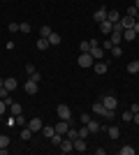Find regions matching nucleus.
Returning a JSON list of instances; mask_svg holds the SVG:
<instances>
[{"label":"nucleus","mask_w":139,"mask_h":155,"mask_svg":"<svg viewBox=\"0 0 139 155\" xmlns=\"http://www.w3.org/2000/svg\"><path fill=\"white\" fill-rule=\"evenodd\" d=\"M134 19H137V21H139V12H137V16H134Z\"/></svg>","instance_id":"obj_50"},{"label":"nucleus","mask_w":139,"mask_h":155,"mask_svg":"<svg viewBox=\"0 0 139 155\" xmlns=\"http://www.w3.org/2000/svg\"><path fill=\"white\" fill-rule=\"evenodd\" d=\"M5 109H7V102H5V100H0V116L5 114Z\"/></svg>","instance_id":"obj_42"},{"label":"nucleus","mask_w":139,"mask_h":155,"mask_svg":"<svg viewBox=\"0 0 139 155\" xmlns=\"http://www.w3.org/2000/svg\"><path fill=\"white\" fill-rule=\"evenodd\" d=\"M74 150H77V153H86V150H88V146H86V139L77 137V139H74Z\"/></svg>","instance_id":"obj_6"},{"label":"nucleus","mask_w":139,"mask_h":155,"mask_svg":"<svg viewBox=\"0 0 139 155\" xmlns=\"http://www.w3.org/2000/svg\"><path fill=\"white\" fill-rule=\"evenodd\" d=\"M100 46H102V49H104V51L109 53V51H111V46H114V42H111V39H109V37H107L104 42H100Z\"/></svg>","instance_id":"obj_26"},{"label":"nucleus","mask_w":139,"mask_h":155,"mask_svg":"<svg viewBox=\"0 0 139 155\" xmlns=\"http://www.w3.org/2000/svg\"><path fill=\"white\" fill-rule=\"evenodd\" d=\"M93 111H95L98 116L107 118V120H111V118L116 116V114H114V109H107V107H104V104H102V102H95V104H93Z\"/></svg>","instance_id":"obj_1"},{"label":"nucleus","mask_w":139,"mask_h":155,"mask_svg":"<svg viewBox=\"0 0 139 155\" xmlns=\"http://www.w3.org/2000/svg\"><path fill=\"white\" fill-rule=\"evenodd\" d=\"M46 39H49V44H51V46H58L60 42H63V37H60L58 32H51V35H49Z\"/></svg>","instance_id":"obj_16"},{"label":"nucleus","mask_w":139,"mask_h":155,"mask_svg":"<svg viewBox=\"0 0 139 155\" xmlns=\"http://www.w3.org/2000/svg\"><path fill=\"white\" fill-rule=\"evenodd\" d=\"M56 114H58V120H72V111L67 104H58L56 107Z\"/></svg>","instance_id":"obj_3"},{"label":"nucleus","mask_w":139,"mask_h":155,"mask_svg":"<svg viewBox=\"0 0 139 155\" xmlns=\"http://www.w3.org/2000/svg\"><path fill=\"white\" fill-rule=\"evenodd\" d=\"M132 120H134V123L139 125V111H137V114H134V116H132Z\"/></svg>","instance_id":"obj_46"},{"label":"nucleus","mask_w":139,"mask_h":155,"mask_svg":"<svg viewBox=\"0 0 139 155\" xmlns=\"http://www.w3.org/2000/svg\"><path fill=\"white\" fill-rule=\"evenodd\" d=\"M79 49H81V51H88V53H91V42H88V39H84V42L79 44Z\"/></svg>","instance_id":"obj_32"},{"label":"nucleus","mask_w":139,"mask_h":155,"mask_svg":"<svg viewBox=\"0 0 139 155\" xmlns=\"http://www.w3.org/2000/svg\"><path fill=\"white\" fill-rule=\"evenodd\" d=\"M137 12H139V9H137L134 5H130V7H127V16H132V19H134V16H137Z\"/></svg>","instance_id":"obj_34"},{"label":"nucleus","mask_w":139,"mask_h":155,"mask_svg":"<svg viewBox=\"0 0 139 155\" xmlns=\"http://www.w3.org/2000/svg\"><path fill=\"white\" fill-rule=\"evenodd\" d=\"M86 127H88V132H91V134H93V132H100V130H102V127H100V123H98V120H93V118L86 123Z\"/></svg>","instance_id":"obj_18"},{"label":"nucleus","mask_w":139,"mask_h":155,"mask_svg":"<svg viewBox=\"0 0 139 155\" xmlns=\"http://www.w3.org/2000/svg\"><path fill=\"white\" fill-rule=\"evenodd\" d=\"M23 91H26L28 95H35V93H37V81L28 79V81H26V86H23Z\"/></svg>","instance_id":"obj_9"},{"label":"nucleus","mask_w":139,"mask_h":155,"mask_svg":"<svg viewBox=\"0 0 139 155\" xmlns=\"http://www.w3.org/2000/svg\"><path fill=\"white\" fill-rule=\"evenodd\" d=\"M72 150H74V141L65 137V139H63V143H60V153H72Z\"/></svg>","instance_id":"obj_7"},{"label":"nucleus","mask_w":139,"mask_h":155,"mask_svg":"<svg viewBox=\"0 0 139 155\" xmlns=\"http://www.w3.org/2000/svg\"><path fill=\"white\" fill-rule=\"evenodd\" d=\"M42 134H44L46 139H51V137L56 134V127H51V125H44V127H42Z\"/></svg>","instance_id":"obj_20"},{"label":"nucleus","mask_w":139,"mask_h":155,"mask_svg":"<svg viewBox=\"0 0 139 155\" xmlns=\"http://www.w3.org/2000/svg\"><path fill=\"white\" fill-rule=\"evenodd\" d=\"M5 88H7L9 93H14V91H16V79H14V77L5 79Z\"/></svg>","instance_id":"obj_19"},{"label":"nucleus","mask_w":139,"mask_h":155,"mask_svg":"<svg viewBox=\"0 0 139 155\" xmlns=\"http://www.w3.org/2000/svg\"><path fill=\"white\" fill-rule=\"evenodd\" d=\"M132 30H134V32L139 35V21H137V19H134V26H132Z\"/></svg>","instance_id":"obj_45"},{"label":"nucleus","mask_w":139,"mask_h":155,"mask_svg":"<svg viewBox=\"0 0 139 155\" xmlns=\"http://www.w3.org/2000/svg\"><path fill=\"white\" fill-rule=\"evenodd\" d=\"M100 30H102V35H107V37H109V35H111V30H114V23L104 19L102 23H100Z\"/></svg>","instance_id":"obj_8"},{"label":"nucleus","mask_w":139,"mask_h":155,"mask_svg":"<svg viewBox=\"0 0 139 155\" xmlns=\"http://www.w3.org/2000/svg\"><path fill=\"white\" fill-rule=\"evenodd\" d=\"M88 134H91V132H88V127H86V125H84V127L79 130V137H81V139H86Z\"/></svg>","instance_id":"obj_37"},{"label":"nucleus","mask_w":139,"mask_h":155,"mask_svg":"<svg viewBox=\"0 0 139 155\" xmlns=\"http://www.w3.org/2000/svg\"><path fill=\"white\" fill-rule=\"evenodd\" d=\"M118 23L123 26V30H125V28H132V26H134V19L125 14V16H121V21H118Z\"/></svg>","instance_id":"obj_14"},{"label":"nucleus","mask_w":139,"mask_h":155,"mask_svg":"<svg viewBox=\"0 0 139 155\" xmlns=\"http://www.w3.org/2000/svg\"><path fill=\"white\" fill-rule=\"evenodd\" d=\"M93 19L98 21V23H102V21L107 19V9H104V7H98V9H95V14H93Z\"/></svg>","instance_id":"obj_11"},{"label":"nucleus","mask_w":139,"mask_h":155,"mask_svg":"<svg viewBox=\"0 0 139 155\" xmlns=\"http://www.w3.org/2000/svg\"><path fill=\"white\" fill-rule=\"evenodd\" d=\"M49 46H51V44H49V39H46V37L37 39V49H40V51H44V49H49Z\"/></svg>","instance_id":"obj_22"},{"label":"nucleus","mask_w":139,"mask_h":155,"mask_svg":"<svg viewBox=\"0 0 139 155\" xmlns=\"http://www.w3.org/2000/svg\"><path fill=\"white\" fill-rule=\"evenodd\" d=\"M7 97H9V91L2 86V88H0V100H7Z\"/></svg>","instance_id":"obj_36"},{"label":"nucleus","mask_w":139,"mask_h":155,"mask_svg":"<svg viewBox=\"0 0 139 155\" xmlns=\"http://www.w3.org/2000/svg\"><path fill=\"white\" fill-rule=\"evenodd\" d=\"M88 120H91V114H81V123L86 125V123H88Z\"/></svg>","instance_id":"obj_43"},{"label":"nucleus","mask_w":139,"mask_h":155,"mask_svg":"<svg viewBox=\"0 0 139 155\" xmlns=\"http://www.w3.org/2000/svg\"><path fill=\"white\" fill-rule=\"evenodd\" d=\"M19 32H30V23H19Z\"/></svg>","instance_id":"obj_35"},{"label":"nucleus","mask_w":139,"mask_h":155,"mask_svg":"<svg viewBox=\"0 0 139 155\" xmlns=\"http://www.w3.org/2000/svg\"><path fill=\"white\" fill-rule=\"evenodd\" d=\"M91 56H93L95 60H102V58L107 56V51L102 49V46H95V49H91Z\"/></svg>","instance_id":"obj_12"},{"label":"nucleus","mask_w":139,"mask_h":155,"mask_svg":"<svg viewBox=\"0 0 139 155\" xmlns=\"http://www.w3.org/2000/svg\"><path fill=\"white\" fill-rule=\"evenodd\" d=\"M9 153V148H0V155H7Z\"/></svg>","instance_id":"obj_47"},{"label":"nucleus","mask_w":139,"mask_h":155,"mask_svg":"<svg viewBox=\"0 0 139 155\" xmlns=\"http://www.w3.org/2000/svg\"><path fill=\"white\" fill-rule=\"evenodd\" d=\"M130 111H132V114H137V111H139V104H137V102H134V104H132V107H130Z\"/></svg>","instance_id":"obj_44"},{"label":"nucleus","mask_w":139,"mask_h":155,"mask_svg":"<svg viewBox=\"0 0 139 155\" xmlns=\"http://www.w3.org/2000/svg\"><path fill=\"white\" fill-rule=\"evenodd\" d=\"M9 146V137L7 134H0V148H7Z\"/></svg>","instance_id":"obj_30"},{"label":"nucleus","mask_w":139,"mask_h":155,"mask_svg":"<svg viewBox=\"0 0 139 155\" xmlns=\"http://www.w3.org/2000/svg\"><path fill=\"white\" fill-rule=\"evenodd\" d=\"M7 28H9V32H19V23H9Z\"/></svg>","instance_id":"obj_41"},{"label":"nucleus","mask_w":139,"mask_h":155,"mask_svg":"<svg viewBox=\"0 0 139 155\" xmlns=\"http://www.w3.org/2000/svg\"><path fill=\"white\" fill-rule=\"evenodd\" d=\"M30 79H33V81H37V84H40V81H42V74H37V70H35L33 74H30Z\"/></svg>","instance_id":"obj_39"},{"label":"nucleus","mask_w":139,"mask_h":155,"mask_svg":"<svg viewBox=\"0 0 139 155\" xmlns=\"http://www.w3.org/2000/svg\"><path fill=\"white\" fill-rule=\"evenodd\" d=\"M102 130H107L109 139H118V137H121V130L116 127V125H109V127H102Z\"/></svg>","instance_id":"obj_13"},{"label":"nucleus","mask_w":139,"mask_h":155,"mask_svg":"<svg viewBox=\"0 0 139 155\" xmlns=\"http://www.w3.org/2000/svg\"><path fill=\"white\" fill-rule=\"evenodd\" d=\"M107 21H111V23H118V21H121V14L116 12V9H109V12H107Z\"/></svg>","instance_id":"obj_15"},{"label":"nucleus","mask_w":139,"mask_h":155,"mask_svg":"<svg viewBox=\"0 0 139 155\" xmlns=\"http://www.w3.org/2000/svg\"><path fill=\"white\" fill-rule=\"evenodd\" d=\"M137 72H139V60H132L127 65V74H137Z\"/></svg>","instance_id":"obj_23"},{"label":"nucleus","mask_w":139,"mask_h":155,"mask_svg":"<svg viewBox=\"0 0 139 155\" xmlns=\"http://www.w3.org/2000/svg\"><path fill=\"white\" fill-rule=\"evenodd\" d=\"M93 63H95V58H93L88 51H81V56L77 58V65L79 67H84V70H88V67H93Z\"/></svg>","instance_id":"obj_2"},{"label":"nucleus","mask_w":139,"mask_h":155,"mask_svg":"<svg viewBox=\"0 0 139 155\" xmlns=\"http://www.w3.org/2000/svg\"><path fill=\"white\" fill-rule=\"evenodd\" d=\"M67 139H72V141H74V139H77V137H79V132H77V130H72V127H70V130H67Z\"/></svg>","instance_id":"obj_33"},{"label":"nucleus","mask_w":139,"mask_h":155,"mask_svg":"<svg viewBox=\"0 0 139 155\" xmlns=\"http://www.w3.org/2000/svg\"><path fill=\"white\" fill-rule=\"evenodd\" d=\"M93 67H95V72H98V74H104V72H107V63H104V60H100V63H95Z\"/></svg>","instance_id":"obj_21"},{"label":"nucleus","mask_w":139,"mask_h":155,"mask_svg":"<svg viewBox=\"0 0 139 155\" xmlns=\"http://www.w3.org/2000/svg\"><path fill=\"white\" fill-rule=\"evenodd\" d=\"M58 134H67V130H70V120H58V125H53Z\"/></svg>","instance_id":"obj_10"},{"label":"nucleus","mask_w":139,"mask_h":155,"mask_svg":"<svg viewBox=\"0 0 139 155\" xmlns=\"http://www.w3.org/2000/svg\"><path fill=\"white\" fill-rule=\"evenodd\" d=\"M123 39H125V42H132V39H137V32H134L132 28H125V30H123Z\"/></svg>","instance_id":"obj_17"},{"label":"nucleus","mask_w":139,"mask_h":155,"mask_svg":"<svg viewBox=\"0 0 139 155\" xmlns=\"http://www.w3.org/2000/svg\"><path fill=\"white\" fill-rule=\"evenodd\" d=\"M30 137H33V130L26 125V130H21V139H23V141H30Z\"/></svg>","instance_id":"obj_24"},{"label":"nucleus","mask_w":139,"mask_h":155,"mask_svg":"<svg viewBox=\"0 0 139 155\" xmlns=\"http://www.w3.org/2000/svg\"><path fill=\"white\" fill-rule=\"evenodd\" d=\"M134 7H137V9H139V0H137V2H134Z\"/></svg>","instance_id":"obj_49"},{"label":"nucleus","mask_w":139,"mask_h":155,"mask_svg":"<svg viewBox=\"0 0 139 155\" xmlns=\"http://www.w3.org/2000/svg\"><path fill=\"white\" fill-rule=\"evenodd\" d=\"M63 139H65V134H58V132H56V134L51 137V143H53V146H60V143H63Z\"/></svg>","instance_id":"obj_25"},{"label":"nucleus","mask_w":139,"mask_h":155,"mask_svg":"<svg viewBox=\"0 0 139 155\" xmlns=\"http://www.w3.org/2000/svg\"><path fill=\"white\" fill-rule=\"evenodd\" d=\"M2 86H5V79H0V88H2Z\"/></svg>","instance_id":"obj_48"},{"label":"nucleus","mask_w":139,"mask_h":155,"mask_svg":"<svg viewBox=\"0 0 139 155\" xmlns=\"http://www.w3.org/2000/svg\"><path fill=\"white\" fill-rule=\"evenodd\" d=\"M9 109H12L14 116H19V114H21V104L19 102H12V104H9Z\"/></svg>","instance_id":"obj_29"},{"label":"nucleus","mask_w":139,"mask_h":155,"mask_svg":"<svg viewBox=\"0 0 139 155\" xmlns=\"http://www.w3.org/2000/svg\"><path fill=\"white\" fill-rule=\"evenodd\" d=\"M100 102L104 104L107 109H116V107H118V97H116V95H111V93H107V95L102 97Z\"/></svg>","instance_id":"obj_4"},{"label":"nucleus","mask_w":139,"mask_h":155,"mask_svg":"<svg viewBox=\"0 0 139 155\" xmlns=\"http://www.w3.org/2000/svg\"><path fill=\"white\" fill-rule=\"evenodd\" d=\"M132 116H134L132 111H125V114H123V120H125V123H130V120H132Z\"/></svg>","instance_id":"obj_38"},{"label":"nucleus","mask_w":139,"mask_h":155,"mask_svg":"<svg viewBox=\"0 0 139 155\" xmlns=\"http://www.w3.org/2000/svg\"><path fill=\"white\" fill-rule=\"evenodd\" d=\"M51 32H53V30H51L49 26H42V28H40V35H42V37H49Z\"/></svg>","instance_id":"obj_31"},{"label":"nucleus","mask_w":139,"mask_h":155,"mask_svg":"<svg viewBox=\"0 0 139 155\" xmlns=\"http://www.w3.org/2000/svg\"><path fill=\"white\" fill-rule=\"evenodd\" d=\"M26 72H28V77H30V74L35 72V65H33V63H28V65H26Z\"/></svg>","instance_id":"obj_40"},{"label":"nucleus","mask_w":139,"mask_h":155,"mask_svg":"<svg viewBox=\"0 0 139 155\" xmlns=\"http://www.w3.org/2000/svg\"><path fill=\"white\" fill-rule=\"evenodd\" d=\"M28 127L33 130V132H42L44 123H42V118H30V120H28Z\"/></svg>","instance_id":"obj_5"},{"label":"nucleus","mask_w":139,"mask_h":155,"mask_svg":"<svg viewBox=\"0 0 139 155\" xmlns=\"http://www.w3.org/2000/svg\"><path fill=\"white\" fill-rule=\"evenodd\" d=\"M118 155H134V148L132 146H123V148H118Z\"/></svg>","instance_id":"obj_27"},{"label":"nucleus","mask_w":139,"mask_h":155,"mask_svg":"<svg viewBox=\"0 0 139 155\" xmlns=\"http://www.w3.org/2000/svg\"><path fill=\"white\" fill-rule=\"evenodd\" d=\"M14 123H16V125H19V127H26V118H23V114H19V116H14Z\"/></svg>","instance_id":"obj_28"}]
</instances>
